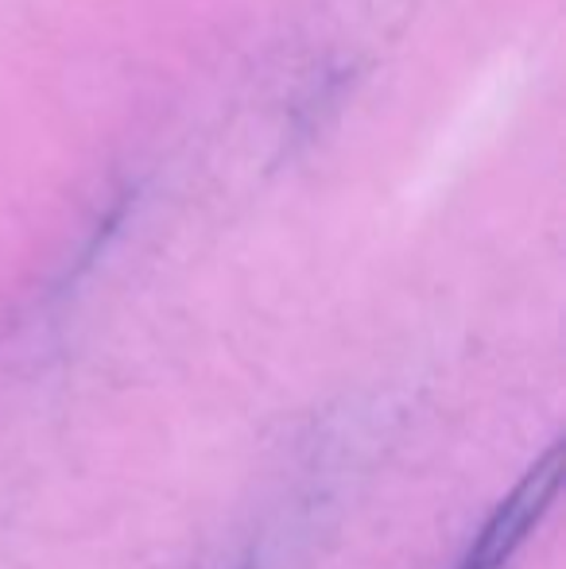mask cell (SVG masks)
I'll use <instances>...</instances> for the list:
<instances>
[{
    "mask_svg": "<svg viewBox=\"0 0 566 569\" xmlns=\"http://www.w3.org/2000/svg\"><path fill=\"white\" fill-rule=\"evenodd\" d=\"M563 480V450H552L520 485L513 488L505 503L489 516V523L481 527V535L474 539L469 555L461 558L458 569H500L508 558L520 550V542L528 539V531L539 523V516L547 511V503L555 500Z\"/></svg>",
    "mask_w": 566,
    "mask_h": 569,
    "instance_id": "cell-1",
    "label": "cell"
}]
</instances>
